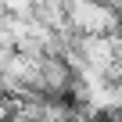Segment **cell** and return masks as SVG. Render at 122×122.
<instances>
[{
	"label": "cell",
	"instance_id": "cell-2",
	"mask_svg": "<svg viewBox=\"0 0 122 122\" xmlns=\"http://www.w3.org/2000/svg\"><path fill=\"white\" fill-rule=\"evenodd\" d=\"M118 36H122V25H118Z\"/></svg>",
	"mask_w": 122,
	"mask_h": 122
},
{
	"label": "cell",
	"instance_id": "cell-1",
	"mask_svg": "<svg viewBox=\"0 0 122 122\" xmlns=\"http://www.w3.org/2000/svg\"><path fill=\"white\" fill-rule=\"evenodd\" d=\"M72 32H118L122 15L111 0H65Z\"/></svg>",
	"mask_w": 122,
	"mask_h": 122
}]
</instances>
